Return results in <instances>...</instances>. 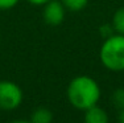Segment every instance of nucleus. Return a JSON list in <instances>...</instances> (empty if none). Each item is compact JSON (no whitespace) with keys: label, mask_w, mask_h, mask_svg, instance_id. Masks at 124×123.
<instances>
[{"label":"nucleus","mask_w":124,"mask_h":123,"mask_svg":"<svg viewBox=\"0 0 124 123\" xmlns=\"http://www.w3.org/2000/svg\"><path fill=\"white\" fill-rule=\"evenodd\" d=\"M66 94L73 107L85 111L94 105H98L100 87L90 75H78L70 81Z\"/></svg>","instance_id":"obj_1"},{"label":"nucleus","mask_w":124,"mask_h":123,"mask_svg":"<svg viewBox=\"0 0 124 123\" xmlns=\"http://www.w3.org/2000/svg\"><path fill=\"white\" fill-rule=\"evenodd\" d=\"M99 58L102 65L111 72L124 70V34H111L100 46Z\"/></svg>","instance_id":"obj_2"},{"label":"nucleus","mask_w":124,"mask_h":123,"mask_svg":"<svg viewBox=\"0 0 124 123\" xmlns=\"http://www.w3.org/2000/svg\"><path fill=\"white\" fill-rule=\"evenodd\" d=\"M23 102V90L12 81H0V110H15Z\"/></svg>","instance_id":"obj_3"},{"label":"nucleus","mask_w":124,"mask_h":123,"mask_svg":"<svg viewBox=\"0 0 124 123\" xmlns=\"http://www.w3.org/2000/svg\"><path fill=\"white\" fill-rule=\"evenodd\" d=\"M65 9L66 8L61 0H49L46 4H44L42 17L48 25L57 27L65 19Z\"/></svg>","instance_id":"obj_4"},{"label":"nucleus","mask_w":124,"mask_h":123,"mask_svg":"<svg viewBox=\"0 0 124 123\" xmlns=\"http://www.w3.org/2000/svg\"><path fill=\"white\" fill-rule=\"evenodd\" d=\"M85 123H108V115L98 105L85 110Z\"/></svg>","instance_id":"obj_5"},{"label":"nucleus","mask_w":124,"mask_h":123,"mask_svg":"<svg viewBox=\"0 0 124 123\" xmlns=\"http://www.w3.org/2000/svg\"><path fill=\"white\" fill-rule=\"evenodd\" d=\"M31 122L32 123H52L53 122V114L46 107H37L32 113Z\"/></svg>","instance_id":"obj_6"},{"label":"nucleus","mask_w":124,"mask_h":123,"mask_svg":"<svg viewBox=\"0 0 124 123\" xmlns=\"http://www.w3.org/2000/svg\"><path fill=\"white\" fill-rule=\"evenodd\" d=\"M112 29L119 34H124V7L119 8L112 17Z\"/></svg>","instance_id":"obj_7"},{"label":"nucleus","mask_w":124,"mask_h":123,"mask_svg":"<svg viewBox=\"0 0 124 123\" xmlns=\"http://www.w3.org/2000/svg\"><path fill=\"white\" fill-rule=\"evenodd\" d=\"M61 1L66 9L71 11V12H78L86 7L88 0H61Z\"/></svg>","instance_id":"obj_8"},{"label":"nucleus","mask_w":124,"mask_h":123,"mask_svg":"<svg viewBox=\"0 0 124 123\" xmlns=\"http://www.w3.org/2000/svg\"><path fill=\"white\" fill-rule=\"evenodd\" d=\"M112 101L117 107L123 109L124 107V89H117L116 91L112 94Z\"/></svg>","instance_id":"obj_9"},{"label":"nucleus","mask_w":124,"mask_h":123,"mask_svg":"<svg viewBox=\"0 0 124 123\" xmlns=\"http://www.w3.org/2000/svg\"><path fill=\"white\" fill-rule=\"evenodd\" d=\"M20 0H0V11L1 9H11L19 4Z\"/></svg>","instance_id":"obj_10"},{"label":"nucleus","mask_w":124,"mask_h":123,"mask_svg":"<svg viewBox=\"0 0 124 123\" xmlns=\"http://www.w3.org/2000/svg\"><path fill=\"white\" fill-rule=\"evenodd\" d=\"M26 1L33 4V5H44V4H46L49 0H26Z\"/></svg>","instance_id":"obj_11"},{"label":"nucleus","mask_w":124,"mask_h":123,"mask_svg":"<svg viewBox=\"0 0 124 123\" xmlns=\"http://www.w3.org/2000/svg\"><path fill=\"white\" fill-rule=\"evenodd\" d=\"M119 123H124V107L120 111V116H119Z\"/></svg>","instance_id":"obj_12"},{"label":"nucleus","mask_w":124,"mask_h":123,"mask_svg":"<svg viewBox=\"0 0 124 123\" xmlns=\"http://www.w3.org/2000/svg\"><path fill=\"white\" fill-rule=\"evenodd\" d=\"M11 123H32V122L31 121H13Z\"/></svg>","instance_id":"obj_13"}]
</instances>
